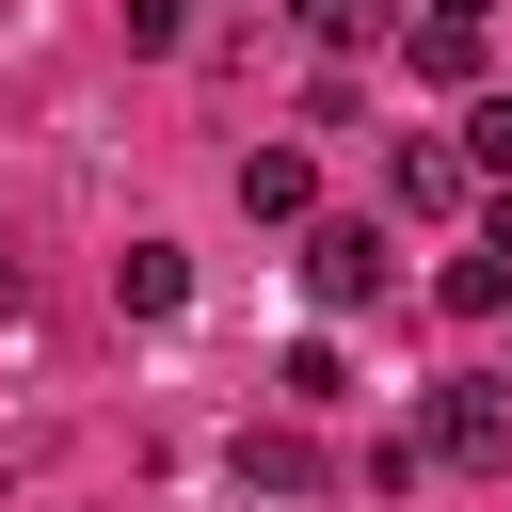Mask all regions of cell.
<instances>
[{
	"label": "cell",
	"instance_id": "obj_2",
	"mask_svg": "<svg viewBox=\"0 0 512 512\" xmlns=\"http://www.w3.org/2000/svg\"><path fill=\"white\" fill-rule=\"evenodd\" d=\"M384 288V224H304V304H368Z\"/></svg>",
	"mask_w": 512,
	"mask_h": 512
},
{
	"label": "cell",
	"instance_id": "obj_3",
	"mask_svg": "<svg viewBox=\"0 0 512 512\" xmlns=\"http://www.w3.org/2000/svg\"><path fill=\"white\" fill-rule=\"evenodd\" d=\"M224 480H240V496H320L336 464H320V432H288V416H272V432H240V448H224Z\"/></svg>",
	"mask_w": 512,
	"mask_h": 512
},
{
	"label": "cell",
	"instance_id": "obj_1",
	"mask_svg": "<svg viewBox=\"0 0 512 512\" xmlns=\"http://www.w3.org/2000/svg\"><path fill=\"white\" fill-rule=\"evenodd\" d=\"M416 448H448V464H512V384H432V432Z\"/></svg>",
	"mask_w": 512,
	"mask_h": 512
},
{
	"label": "cell",
	"instance_id": "obj_7",
	"mask_svg": "<svg viewBox=\"0 0 512 512\" xmlns=\"http://www.w3.org/2000/svg\"><path fill=\"white\" fill-rule=\"evenodd\" d=\"M400 48H416V80H480V16H416Z\"/></svg>",
	"mask_w": 512,
	"mask_h": 512
},
{
	"label": "cell",
	"instance_id": "obj_14",
	"mask_svg": "<svg viewBox=\"0 0 512 512\" xmlns=\"http://www.w3.org/2000/svg\"><path fill=\"white\" fill-rule=\"evenodd\" d=\"M0 320H16V256H0Z\"/></svg>",
	"mask_w": 512,
	"mask_h": 512
},
{
	"label": "cell",
	"instance_id": "obj_12",
	"mask_svg": "<svg viewBox=\"0 0 512 512\" xmlns=\"http://www.w3.org/2000/svg\"><path fill=\"white\" fill-rule=\"evenodd\" d=\"M480 256H512V192H496V208H480Z\"/></svg>",
	"mask_w": 512,
	"mask_h": 512
},
{
	"label": "cell",
	"instance_id": "obj_8",
	"mask_svg": "<svg viewBox=\"0 0 512 512\" xmlns=\"http://www.w3.org/2000/svg\"><path fill=\"white\" fill-rule=\"evenodd\" d=\"M432 304H448V320H496V304H512V256H448Z\"/></svg>",
	"mask_w": 512,
	"mask_h": 512
},
{
	"label": "cell",
	"instance_id": "obj_6",
	"mask_svg": "<svg viewBox=\"0 0 512 512\" xmlns=\"http://www.w3.org/2000/svg\"><path fill=\"white\" fill-rule=\"evenodd\" d=\"M304 192H320L304 144H256V160H240V208H256V224H304Z\"/></svg>",
	"mask_w": 512,
	"mask_h": 512
},
{
	"label": "cell",
	"instance_id": "obj_10",
	"mask_svg": "<svg viewBox=\"0 0 512 512\" xmlns=\"http://www.w3.org/2000/svg\"><path fill=\"white\" fill-rule=\"evenodd\" d=\"M464 176H496V192H512V96H480V112H464Z\"/></svg>",
	"mask_w": 512,
	"mask_h": 512
},
{
	"label": "cell",
	"instance_id": "obj_13",
	"mask_svg": "<svg viewBox=\"0 0 512 512\" xmlns=\"http://www.w3.org/2000/svg\"><path fill=\"white\" fill-rule=\"evenodd\" d=\"M416 16H496V0H416Z\"/></svg>",
	"mask_w": 512,
	"mask_h": 512
},
{
	"label": "cell",
	"instance_id": "obj_5",
	"mask_svg": "<svg viewBox=\"0 0 512 512\" xmlns=\"http://www.w3.org/2000/svg\"><path fill=\"white\" fill-rule=\"evenodd\" d=\"M384 192H400V208H464V144H432V128H416V144L384 160Z\"/></svg>",
	"mask_w": 512,
	"mask_h": 512
},
{
	"label": "cell",
	"instance_id": "obj_11",
	"mask_svg": "<svg viewBox=\"0 0 512 512\" xmlns=\"http://www.w3.org/2000/svg\"><path fill=\"white\" fill-rule=\"evenodd\" d=\"M288 16H304L320 48H352V32H368V0H288Z\"/></svg>",
	"mask_w": 512,
	"mask_h": 512
},
{
	"label": "cell",
	"instance_id": "obj_9",
	"mask_svg": "<svg viewBox=\"0 0 512 512\" xmlns=\"http://www.w3.org/2000/svg\"><path fill=\"white\" fill-rule=\"evenodd\" d=\"M272 384H288V400H304V416H320V400H352V352H336V336H304V352H288V368H272Z\"/></svg>",
	"mask_w": 512,
	"mask_h": 512
},
{
	"label": "cell",
	"instance_id": "obj_4",
	"mask_svg": "<svg viewBox=\"0 0 512 512\" xmlns=\"http://www.w3.org/2000/svg\"><path fill=\"white\" fill-rule=\"evenodd\" d=\"M112 288H128V320H176V304H192V256H176V240H128Z\"/></svg>",
	"mask_w": 512,
	"mask_h": 512
}]
</instances>
